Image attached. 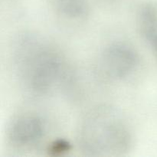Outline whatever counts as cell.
<instances>
[{"label": "cell", "instance_id": "cell-1", "mask_svg": "<svg viewBox=\"0 0 157 157\" xmlns=\"http://www.w3.org/2000/svg\"><path fill=\"white\" fill-rule=\"evenodd\" d=\"M18 47V73L28 88L35 93H47L64 78V60L53 46L27 38L21 40Z\"/></svg>", "mask_w": 157, "mask_h": 157}, {"label": "cell", "instance_id": "cell-6", "mask_svg": "<svg viewBox=\"0 0 157 157\" xmlns=\"http://www.w3.org/2000/svg\"><path fill=\"white\" fill-rule=\"evenodd\" d=\"M52 5L59 15L68 19H83L89 12L87 0H52Z\"/></svg>", "mask_w": 157, "mask_h": 157}, {"label": "cell", "instance_id": "cell-3", "mask_svg": "<svg viewBox=\"0 0 157 157\" xmlns=\"http://www.w3.org/2000/svg\"><path fill=\"white\" fill-rule=\"evenodd\" d=\"M140 63L138 53L127 43L117 41L104 49L101 56V70L108 78L126 79L136 71Z\"/></svg>", "mask_w": 157, "mask_h": 157}, {"label": "cell", "instance_id": "cell-4", "mask_svg": "<svg viewBox=\"0 0 157 157\" xmlns=\"http://www.w3.org/2000/svg\"><path fill=\"white\" fill-rule=\"evenodd\" d=\"M42 120L35 114H21L15 117L8 128L7 137L13 147L29 148L37 145L44 136Z\"/></svg>", "mask_w": 157, "mask_h": 157}, {"label": "cell", "instance_id": "cell-2", "mask_svg": "<svg viewBox=\"0 0 157 157\" xmlns=\"http://www.w3.org/2000/svg\"><path fill=\"white\" fill-rule=\"evenodd\" d=\"M80 142L87 152L118 155L130 150L133 136L128 125L119 115L108 109H100L84 121Z\"/></svg>", "mask_w": 157, "mask_h": 157}, {"label": "cell", "instance_id": "cell-7", "mask_svg": "<svg viewBox=\"0 0 157 157\" xmlns=\"http://www.w3.org/2000/svg\"><path fill=\"white\" fill-rule=\"evenodd\" d=\"M69 144L64 141H58V142L55 143L52 146L50 149V151L53 153L54 154H61V153H64V152L69 150Z\"/></svg>", "mask_w": 157, "mask_h": 157}, {"label": "cell", "instance_id": "cell-5", "mask_svg": "<svg viewBox=\"0 0 157 157\" xmlns=\"http://www.w3.org/2000/svg\"><path fill=\"white\" fill-rule=\"evenodd\" d=\"M136 16L140 33L157 57V3L148 2L141 5Z\"/></svg>", "mask_w": 157, "mask_h": 157}]
</instances>
